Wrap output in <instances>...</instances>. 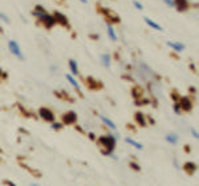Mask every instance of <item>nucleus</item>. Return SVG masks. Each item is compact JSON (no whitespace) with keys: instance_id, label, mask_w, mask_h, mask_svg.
<instances>
[{"instance_id":"1","label":"nucleus","mask_w":199,"mask_h":186,"mask_svg":"<svg viewBox=\"0 0 199 186\" xmlns=\"http://www.w3.org/2000/svg\"><path fill=\"white\" fill-rule=\"evenodd\" d=\"M97 144L101 149V153L104 156L110 157L114 153V149L117 146V137H116L113 133H108V134H102L100 136L97 140Z\"/></svg>"},{"instance_id":"2","label":"nucleus","mask_w":199,"mask_h":186,"mask_svg":"<svg viewBox=\"0 0 199 186\" xmlns=\"http://www.w3.org/2000/svg\"><path fill=\"white\" fill-rule=\"evenodd\" d=\"M37 114H39V117L41 120H44L45 122H53V121H56V116H54V113H53V110L49 109V108H47V106H41L40 109L37 110Z\"/></svg>"},{"instance_id":"3","label":"nucleus","mask_w":199,"mask_h":186,"mask_svg":"<svg viewBox=\"0 0 199 186\" xmlns=\"http://www.w3.org/2000/svg\"><path fill=\"white\" fill-rule=\"evenodd\" d=\"M8 49L15 57H17L19 60H24V55H23V51L20 48V44L16 41V40H10L8 41Z\"/></svg>"},{"instance_id":"4","label":"nucleus","mask_w":199,"mask_h":186,"mask_svg":"<svg viewBox=\"0 0 199 186\" xmlns=\"http://www.w3.org/2000/svg\"><path fill=\"white\" fill-rule=\"evenodd\" d=\"M63 125H75L77 122V113L73 110H68L63 114V118H61Z\"/></svg>"},{"instance_id":"5","label":"nucleus","mask_w":199,"mask_h":186,"mask_svg":"<svg viewBox=\"0 0 199 186\" xmlns=\"http://www.w3.org/2000/svg\"><path fill=\"white\" fill-rule=\"evenodd\" d=\"M178 105L180 108V110L183 112H190L192 109V98L190 96H180Z\"/></svg>"},{"instance_id":"6","label":"nucleus","mask_w":199,"mask_h":186,"mask_svg":"<svg viewBox=\"0 0 199 186\" xmlns=\"http://www.w3.org/2000/svg\"><path fill=\"white\" fill-rule=\"evenodd\" d=\"M100 11L104 14L105 19L109 21V24H114V23H119V16L116 12H113L112 9H108V8H100Z\"/></svg>"},{"instance_id":"7","label":"nucleus","mask_w":199,"mask_h":186,"mask_svg":"<svg viewBox=\"0 0 199 186\" xmlns=\"http://www.w3.org/2000/svg\"><path fill=\"white\" fill-rule=\"evenodd\" d=\"M52 15H53L56 24H60V26H63V27H68L69 26L68 16H66L65 14H63V12H60V11H54Z\"/></svg>"},{"instance_id":"8","label":"nucleus","mask_w":199,"mask_h":186,"mask_svg":"<svg viewBox=\"0 0 199 186\" xmlns=\"http://www.w3.org/2000/svg\"><path fill=\"white\" fill-rule=\"evenodd\" d=\"M39 21H41V24L44 26L45 28H48V29H51L52 27H54L56 26V21H54V17H53V15L49 14V12H47V14L44 15L41 19H40Z\"/></svg>"},{"instance_id":"9","label":"nucleus","mask_w":199,"mask_h":186,"mask_svg":"<svg viewBox=\"0 0 199 186\" xmlns=\"http://www.w3.org/2000/svg\"><path fill=\"white\" fill-rule=\"evenodd\" d=\"M174 8L178 12H186L190 8V0H174Z\"/></svg>"},{"instance_id":"10","label":"nucleus","mask_w":199,"mask_h":186,"mask_svg":"<svg viewBox=\"0 0 199 186\" xmlns=\"http://www.w3.org/2000/svg\"><path fill=\"white\" fill-rule=\"evenodd\" d=\"M47 12H48V11H47V9H45L44 7H42L41 4H36L35 8L32 9V16L35 17V19H37V20H40V19L44 16Z\"/></svg>"},{"instance_id":"11","label":"nucleus","mask_w":199,"mask_h":186,"mask_svg":"<svg viewBox=\"0 0 199 186\" xmlns=\"http://www.w3.org/2000/svg\"><path fill=\"white\" fill-rule=\"evenodd\" d=\"M134 121H136V124L139 126H148V117H146L142 112H136V113H134Z\"/></svg>"},{"instance_id":"12","label":"nucleus","mask_w":199,"mask_h":186,"mask_svg":"<svg viewBox=\"0 0 199 186\" xmlns=\"http://www.w3.org/2000/svg\"><path fill=\"white\" fill-rule=\"evenodd\" d=\"M167 46L169 48H171L174 52H183L185 51V44L183 43H179V41H173V40H167Z\"/></svg>"},{"instance_id":"13","label":"nucleus","mask_w":199,"mask_h":186,"mask_svg":"<svg viewBox=\"0 0 199 186\" xmlns=\"http://www.w3.org/2000/svg\"><path fill=\"white\" fill-rule=\"evenodd\" d=\"M143 21H145L146 24H148V27H150L151 29H154V31H163V27L161 26L159 23H157V21H154L153 19H150V17H148V16H143Z\"/></svg>"},{"instance_id":"14","label":"nucleus","mask_w":199,"mask_h":186,"mask_svg":"<svg viewBox=\"0 0 199 186\" xmlns=\"http://www.w3.org/2000/svg\"><path fill=\"white\" fill-rule=\"evenodd\" d=\"M183 169H185V172L187 173L189 176H192V174H195V172H197L198 165L195 162H192V161H187V162L183 165Z\"/></svg>"},{"instance_id":"15","label":"nucleus","mask_w":199,"mask_h":186,"mask_svg":"<svg viewBox=\"0 0 199 186\" xmlns=\"http://www.w3.org/2000/svg\"><path fill=\"white\" fill-rule=\"evenodd\" d=\"M65 79L68 80V82H69L70 85H72L73 88H75L77 92L81 91V85H80V82L77 81V79H76L75 76H72L70 73H66V74H65Z\"/></svg>"},{"instance_id":"16","label":"nucleus","mask_w":199,"mask_h":186,"mask_svg":"<svg viewBox=\"0 0 199 186\" xmlns=\"http://www.w3.org/2000/svg\"><path fill=\"white\" fill-rule=\"evenodd\" d=\"M68 65H69V69H70V74L75 77H77L80 72H78V64L77 61L75 60V58H70V60L68 61Z\"/></svg>"},{"instance_id":"17","label":"nucleus","mask_w":199,"mask_h":186,"mask_svg":"<svg viewBox=\"0 0 199 186\" xmlns=\"http://www.w3.org/2000/svg\"><path fill=\"white\" fill-rule=\"evenodd\" d=\"M100 60H101V64L104 65L105 68H110L112 67V56H110L109 53H102L100 56Z\"/></svg>"},{"instance_id":"18","label":"nucleus","mask_w":199,"mask_h":186,"mask_svg":"<svg viewBox=\"0 0 199 186\" xmlns=\"http://www.w3.org/2000/svg\"><path fill=\"white\" fill-rule=\"evenodd\" d=\"M100 118H101V121L104 122V125L108 126L110 130H117V125H116V122H113V121L110 120V118H108V117H105V116H102V114L100 116Z\"/></svg>"},{"instance_id":"19","label":"nucleus","mask_w":199,"mask_h":186,"mask_svg":"<svg viewBox=\"0 0 199 186\" xmlns=\"http://www.w3.org/2000/svg\"><path fill=\"white\" fill-rule=\"evenodd\" d=\"M106 33H108L109 39L112 40V41H117L118 40L117 33H116V29H114V27H113V24H108V27H106Z\"/></svg>"},{"instance_id":"20","label":"nucleus","mask_w":199,"mask_h":186,"mask_svg":"<svg viewBox=\"0 0 199 186\" xmlns=\"http://www.w3.org/2000/svg\"><path fill=\"white\" fill-rule=\"evenodd\" d=\"M125 141H126V144H129V145H131L133 148H136L137 150H143V145L141 144V142L136 141L134 138H131V137H125Z\"/></svg>"},{"instance_id":"21","label":"nucleus","mask_w":199,"mask_h":186,"mask_svg":"<svg viewBox=\"0 0 199 186\" xmlns=\"http://www.w3.org/2000/svg\"><path fill=\"white\" fill-rule=\"evenodd\" d=\"M165 140H166L169 144L171 145H177V142L179 141V137L177 133H169V134H166V137H165Z\"/></svg>"},{"instance_id":"22","label":"nucleus","mask_w":199,"mask_h":186,"mask_svg":"<svg viewBox=\"0 0 199 186\" xmlns=\"http://www.w3.org/2000/svg\"><path fill=\"white\" fill-rule=\"evenodd\" d=\"M64 125L61 121H53V122H51V129L54 130V132H60V130H63Z\"/></svg>"},{"instance_id":"23","label":"nucleus","mask_w":199,"mask_h":186,"mask_svg":"<svg viewBox=\"0 0 199 186\" xmlns=\"http://www.w3.org/2000/svg\"><path fill=\"white\" fill-rule=\"evenodd\" d=\"M86 84H88V86H89L90 89H96L97 88V80L96 79H93V77H88L86 79Z\"/></svg>"},{"instance_id":"24","label":"nucleus","mask_w":199,"mask_h":186,"mask_svg":"<svg viewBox=\"0 0 199 186\" xmlns=\"http://www.w3.org/2000/svg\"><path fill=\"white\" fill-rule=\"evenodd\" d=\"M129 166L134 170V172H139V170H141V166H139V164L137 162V161H130Z\"/></svg>"},{"instance_id":"25","label":"nucleus","mask_w":199,"mask_h":186,"mask_svg":"<svg viewBox=\"0 0 199 186\" xmlns=\"http://www.w3.org/2000/svg\"><path fill=\"white\" fill-rule=\"evenodd\" d=\"M133 5L136 7V9H138V11H143V4L138 0H133Z\"/></svg>"},{"instance_id":"26","label":"nucleus","mask_w":199,"mask_h":186,"mask_svg":"<svg viewBox=\"0 0 199 186\" xmlns=\"http://www.w3.org/2000/svg\"><path fill=\"white\" fill-rule=\"evenodd\" d=\"M0 20H1L3 23H5V24L10 23V17H8L7 15H5L4 12H1V11H0Z\"/></svg>"},{"instance_id":"27","label":"nucleus","mask_w":199,"mask_h":186,"mask_svg":"<svg viewBox=\"0 0 199 186\" xmlns=\"http://www.w3.org/2000/svg\"><path fill=\"white\" fill-rule=\"evenodd\" d=\"M171 98L174 100V104H178V101H179L180 96L178 94V92H175V91H174L173 93H171Z\"/></svg>"},{"instance_id":"28","label":"nucleus","mask_w":199,"mask_h":186,"mask_svg":"<svg viewBox=\"0 0 199 186\" xmlns=\"http://www.w3.org/2000/svg\"><path fill=\"white\" fill-rule=\"evenodd\" d=\"M173 109H174V113H175V114L182 113V110H180V108H179L178 104H174V105H173Z\"/></svg>"},{"instance_id":"29","label":"nucleus","mask_w":199,"mask_h":186,"mask_svg":"<svg viewBox=\"0 0 199 186\" xmlns=\"http://www.w3.org/2000/svg\"><path fill=\"white\" fill-rule=\"evenodd\" d=\"M163 3L167 5L169 8H174V0H163Z\"/></svg>"},{"instance_id":"30","label":"nucleus","mask_w":199,"mask_h":186,"mask_svg":"<svg viewBox=\"0 0 199 186\" xmlns=\"http://www.w3.org/2000/svg\"><path fill=\"white\" fill-rule=\"evenodd\" d=\"M88 137H89V140H92V141H96V140H97V136L94 134L93 132H89V133H88Z\"/></svg>"},{"instance_id":"31","label":"nucleus","mask_w":199,"mask_h":186,"mask_svg":"<svg viewBox=\"0 0 199 186\" xmlns=\"http://www.w3.org/2000/svg\"><path fill=\"white\" fill-rule=\"evenodd\" d=\"M0 79H1V80H5V79H7V73H5L4 70L1 69V68H0Z\"/></svg>"},{"instance_id":"32","label":"nucleus","mask_w":199,"mask_h":186,"mask_svg":"<svg viewBox=\"0 0 199 186\" xmlns=\"http://www.w3.org/2000/svg\"><path fill=\"white\" fill-rule=\"evenodd\" d=\"M4 184L7 185V186H17L16 184H15V182H12V181H10V179H5L4 181Z\"/></svg>"},{"instance_id":"33","label":"nucleus","mask_w":199,"mask_h":186,"mask_svg":"<svg viewBox=\"0 0 199 186\" xmlns=\"http://www.w3.org/2000/svg\"><path fill=\"white\" fill-rule=\"evenodd\" d=\"M191 133H192V137H194V138H199V134H198V130H195V129H192L191 130Z\"/></svg>"},{"instance_id":"34","label":"nucleus","mask_w":199,"mask_h":186,"mask_svg":"<svg viewBox=\"0 0 199 186\" xmlns=\"http://www.w3.org/2000/svg\"><path fill=\"white\" fill-rule=\"evenodd\" d=\"M80 3H82V4H88V0H78Z\"/></svg>"},{"instance_id":"35","label":"nucleus","mask_w":199,"mask_h":186,"mask_svg":"<svg viewBox=\"0 0 199 186\" xmlns=\"http://www.w3.org/2000/svg\"><path fill=\"white\" fill-rule=\"evenodd\" d=\"M189 91H191V93H195V92H197V91H195V88H194V86H191V88H190Z\"/></svg>"},{"instance_id":"36","label":"nucleus","mask_w":199,"mask_h":186,"mask_svg":"<svg viewBox=\"0 0 199 186\" xmlns=\"http://www.w3.org/2000/svg\"><path fill=\"white\" fill-rule=\"evenodd\" d=\"M90 37H92V39H98V35H90Z\"/></svg>"},{"instance_id":"37","label":"nucleus","mask_w":199,"mask_h":186,"mask_svg":"<svg viewBox=\"0 0 199 186\" xmlns=\"http://www.w3.org/2000/svg\"><path fill=\"white\" fill-rule=\"evenodd\" d=\"M31 186H39L37 184H32V185H31Z\"/></svg>"},{"instance_id":"38","label":"nucleus","mask_w":199,"mask_h":186,"mask_svg":"<svg viewBox=\"0 0 199 186\" xmlns=\"http://www.w3.org/2000/svg\"><path fill=\"white\" fill-rule=\"evenodd\" d=\"M0 153H1V149H0Z\"/></svg>"}]
</instances>
